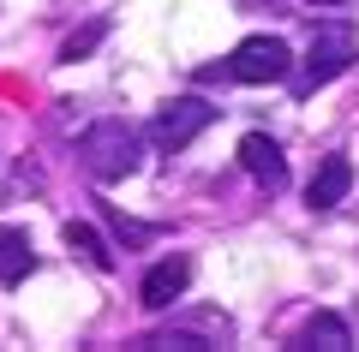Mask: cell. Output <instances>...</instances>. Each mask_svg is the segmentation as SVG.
Wrapping results in <instances>:
<instances>
[{"label": "cell", "mask_w": 359, "mask_h": 352, "mask_svg": "<svg viewBox=\"0 0 359 352\" xmlns=\"http://www.w3.org/2000/svg\"><path fill=\"white\" fill-rule=\"evenodd\" d=\"M318 6H341V0H318Z\"/></svg>", "instance_id": "4fadbf2b"}, {"label": "cell", "mask_w": 359, "mask_h": 352, "mask_svg": "<svg viewBox=\"0 0 359 352\" xmlns=\"http://www.w3.org/2000/svg\"><path fill=\"white\" fill-rule=\"evenodd\" d=\"M359 60V42H353V24H341V18H330V24L311 30V48H306V72H299V96H311V90L335 84V78L347 72V66Z\"/></svg>", "instance_id": "7a4b0ae2"}, {"label": "cell", "mask_w": 359, "mask_h": 352, "mask_svg": "<svg viewBox=\"0 0 359 352\" xmlns=\"http://www.w3.org/2000/svg\"><path fill=\"white\" fill-rule=\"evenodd\" d=\"M102 36H108V18H90L84 30H72V36L60 42V60H66V66H78V60H90V54L102 48Z\"/></svg>", "instance_id": "8fae6325"}, {"label": "cell", "mask_w": 359, "mask_h": 352, "mask_svg": "<svg viewBox=\"0 0 359 352\" xmlns=\"http://www.w3.org/2000/svg\"><path fill=\"white\" fill-rule=\"evenodd\" d=\"M210 126H216V108H210L204 96H174V101H162V108H156L150 138L162 143V150H186V143L204 138Z\"/></svg>", "instance_id": "277c9868"}, {"label": "cell", "mask_w": 359, "mask_h": 352, "mask_svg": "<svg viewBox=\"0 0 359 352\" xmlns=\"http://www.w3.org/2000/svg\"><path fill=\"white\" fill-rule=\"evenodd\" d=\"M66 245H72V257H84L96 275H108V269H114V251L102 245V233H96L90 221H66Z\"/></svg>", "instance_id": "30bf717a"}, {"label": "cell", "mask_w": 359, "mask_h": 352, "mask_svg": "<svg viewBox=\"0 0 359 352\" xmlns=\"http://www.w3.org/2000/svg\"><path fill=\"white\" fill-rule=\"evenodd\" d=\"M192 287V257H162V263L144 275V287H138V299H144V311H168V304L180 299V293Z\"/></svg>", "instance_id": "8992f818"}, {"label": "cell", "mask_w": 359, "mask_h": 352, "mask_svg": "<svg viewBox=\"0 0 359 352\" xmlns=\"http://www.w3.org/2000/svg\"><path fill=\"white\" fill-rule=\"evenodd\" d=\"M347 191H353V162H347V155H323V167L311 174L306 203H311V209H335Z\"/></svg>", "instance_id": "52a82bcc"}, {"label": "cell", "mask_w": 359, "mask_h": 352, "mask_svg": "<svg viewBox=\"0 0 359 352\" xmlns=\"http://www.w3.org/2000/svg\"><path fill=\"white\" fill-rule=\"evenodd\" d=\"M36 269V245H30L25 227H0V287H18V281Z\"/></svg>", "instance_id": "ba28073f"}, {"label": "cell", "mask_w": 359, "mask_h": 352, "mask_svg": "<svg viewBox=\"0 0 359 352\" xmlns=\"http://www.w3.org/2000/svg\"><path fill=\"white\" fill-rule=\"evenodd\" d=\"M108 227H114V233H120L126 245H150V239H156V227H144V221H126V215H114V209H108Z\"/></svg>", "instance_id": "7c38bea8"}, {"label": "cell", "mask_w": 359, "mask_h": 352, "mask_svg": "<svg viewBox=\"0 0 359 352\" xmlns=\"http://www.w3.org/2000/svg\"><path fill=\"white\" fill-rule=\"evenodd\" d=\"M294 346H323V352H347L353 346V335H347V323L335 311H311L306 316V328L294 335Z\"/></svg>", "instance_id": "9c48e42d"}, {"label": "cell", "mask_w": 359, "mask_h": 352, "mask_svg": "<svg viewBox=\"0 0 359 352\" xmlns=\"http://www.w3.org/2000/svg\"><path fill=\"white\" fill-rule=\"evenodd\" d=\"M78 162H84L90 179L114 185V179H132V174H138L144 143H138V132H132L126 120H96V126L78 138Z\"/></svg>", "instance_id": "6da1fadb"}, {"label": "cell", "mask_w": 359, "mask_h": 352, "mask_svg": "<svg viewBox=\"0 0 359 352\" xmlns=\"http://www.w3.org/2000/svg\"><path fill=\"white\" fill-rule=\"evenodd\" d=\"M240 167L264 191H282L287 185V155H282V143L269 138V132H245V138H240Z\"/></svg>", "instance_id": "5b68a950"}, {"label": "cell", "mask_w": 359, "mask_h": 352, "mask_svg": "<svg viewBox=\"0 0 359 352\" xmlns=\"http://www.w3.org/2000/svg\"><path fill=\"white\" fill-rule=\"evenodd\" d=\"M294 72V48L282 36H245L240 48L228 54V78L233 84H282Z\"/></svg>", "instance_id": "3957f363"}]
</instances>
